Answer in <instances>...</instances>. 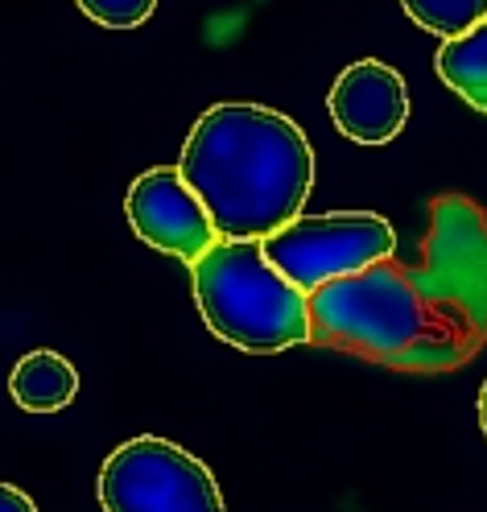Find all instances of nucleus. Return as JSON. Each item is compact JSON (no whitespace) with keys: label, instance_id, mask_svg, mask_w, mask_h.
<instances>
[{"label":"nucleus","instance_id":"nucleus-6","mask_svg":"<svg viewBox=\"0 0 487 512\" xmlns=\"http://www.w3.org/2000/svg\"><path fill=\"white\" fill-rule=\"evenodd\" d=\"M124 211L133 232L149 244L178 256V261L194 265L223 240L211 211L203 207V199L190 190V182L182 178L178 166H157L149 174H141L124 195Z\"/></svg>","mask_w":487,"mask_h":512},{"label":"nucleus","instance_id":"nucleus-2","mask_svg":"<svg viewBox=\"0 0 487 512\" xmlns=\"http://www.w3.org/2000/svg\"><path fill=\"white\" fill-rule=\"evenodd\" d=\"M178 170L223 240H265L302 215L314 186V149L273 108L215 104L190 128Z\"/></svg>","mask_w":487,"mask_h":512},{"label":"nucleus","instance_id":"nucleus-11","mask_svg":"<svg viewBox=\"0 0 487 512\" xmlns=\"http://www.w3.org/2000/svg\"><path fill=\"white\" fill-rule=\"evenodd\" d=\"M75 5L104 29H137L153 17L157 0H75Z\"/></svg>","mask_w":487,"mask_h":512},{"label":"nucleus","instance_id":"nucleus-10","mask_svg":"<svg viewBox=\"0 0 487 512\" xmlns=\"http://www.w3.org/2000/svg\"><path fill=\"white\" fill-rule=\"evenodd\" d=\"M401 9L409 13V21L438 34L442 42L463 38L467 29L487 21V0H401Z\"/></svg>","mask_w":487,"mask_h":512},{"label":"nucleus","instance_id":"nucleus-5","mask_svg":"<svg viewBox=\"0 0 487 512\" xmlns=\"http://www.w3.org/2000/svg\"><path fill=\"white\" fill-rule=\"evenodd\" d=\"M269 261L298 285V290H318L327 281L351 277L384 256H393L397 232L393 223L376 211H331L285 223L281 232L261 240Z\"/></svg>","mask_w":487,"mask_h":512},{"label":"nucleus","instance_id":"nucleus-13","mask_svg":"<svg viewBox=\"0 0 487 512\" xmlns=\"http://www.w3.org/2000/svg\"><path fill=\"white\" fill-rule=\"evenodd\" d=\"M479 426L487 434V380H483V389H479Z\"/></svg>","mask_w":487,"mask_h":512},{"label":"nucleus","instance_id":"nucleus-4","mask_svg":"<svg viewBox=\"0 0 487 512\" xmlns=\"http://www.w3.org/2000/svg\"><path fill=\"white\" fill-rule=\"evenodd\" d=\"M104 512H227L223 492L203 459L178 442L141 434L116 446L100 467Z\"/></svg>","mask_w":487,"mask_h":512},{"label":"nucleus","instance_id":"nucleus-3","mask_svg":"<svg viewBox=\"0 0 487 512\" xmlns=\"http://www.w3.org/2000/svg\"><path fill=\"white\" fill-rule=\"evenodd\" d=\"M194 302L215 339L252 356L314 343L310 294L298 290L261 248V240H219L190 265Z\"/></svg>","mask_w":487,"mask_h":512},{"label":"nucleus","instance_id":"nucleus-1","mask_svg":"<svg viewBox=\"0 0 487 512\" xmlns=\"http://www.w3.org/2000/svg\"><path fill=\"white\" fill-rule=\"evenodd\" d=\"M314 343L376 364L442 372L487 339V215L463 199L430 203L421 261L393 256L310 290Z\"/></svg>","mask_w":487,"mask_h":512},{"label":"nucleus","instance_id":"nucleus-12","mask_svg":"<svg viewBox=\"0 0 487 512\" xmlns=\"http://www.w3.org/2000/svg\"><path fill=\"white\" fill-rule=\"evenodd\" d=\"M0 512H38V508L17 484H5V492H0Z\"/></svg>","mask_w":487,"mask_h":512},{"label":"nucleus","instance_id":"nucleus-9","mask_svg":"<svg viewBox=\"0 0 487 512\" xmlns=\"http://www.w3.org/2000/svg\"><path fill=\"white\" fill-rule=\"evenodd\" d=\"M434 67L450 91H459L475 112L487 116V21L467 29L463 38L442 42Z\"/></svg>","mask_w":487,"mask_h":512},{"label":"nucleus","instance_id":"nucleus-8","mask_svg":"<svg viewBox=\"0 0 487 512\" xmlns=\"http://www.w3.org/2000/svg\"><path fill=\"white\" fill-rule=\"evenodd\" d=\"M9 393L29 413H58L75 401L79 372L67 356H58L50 347H38V351H29V356L17 360V368L9 376Z\"/></svg>","mask_w":487,"mask_h":512},{"label":"nucleus","instance_id":"nucleus-7","mask_svg":"<svg viewBox=\"0 0 487 512\" xmlns=\"http://www.w3.org/2000/svg\"><path fill=\"white\" fill-rule=\"evenodd\" d=\"M327 108L335 128L355 145H388L409 124V87L380 58H360L335 79Z\"/></svg>","mask_w":487,"mask_h":512}]
</instances>
